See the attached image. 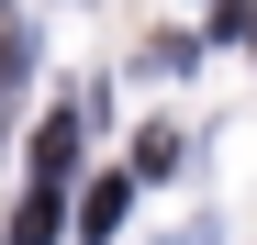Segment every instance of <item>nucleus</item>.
<instances>
[{"instance_id":"nucleus-1","label":"nucleus","mask_w":257,"mask_h":245,"mask_svg":"<svg viewBox=\"0 0 257 245\" xmlns=\"http://www.w3.org/2000/svg\"><path fill=\"white\" fill-rule=\"evenodd\" d=\"M123 200H135L123 178H90V200H78V212H90V234H112V223H123Z\"/></svg>"},{"instance_id":"nucleus-3","label":"nucleus","mask_w":257,"mask_h":245,"mask_svg":"<svg viewBox=\"0 0 257 245\" xmlns=\"http://www.w3.org/2000/svg\"><path fill=\"white\" fill-rule=\"evenodd\" d=\"M12 245H56V200H23V212H12Z\"/></svg>"},{"instance_id":"nucleus-2","label":"nucleus","mask_w":257,"mask_h":245,"mask_svg":"<svg viewBox=\"0 0 257 245\" xmlns=\"http://www.w3.org/2000/svg\"><path fill=\"white\" fill-rule=\"evenodd\" d=\"M67 156H78V122H45V134H34V168H45V178H56V168H67Z\"/></svg>"}]
</instances>
